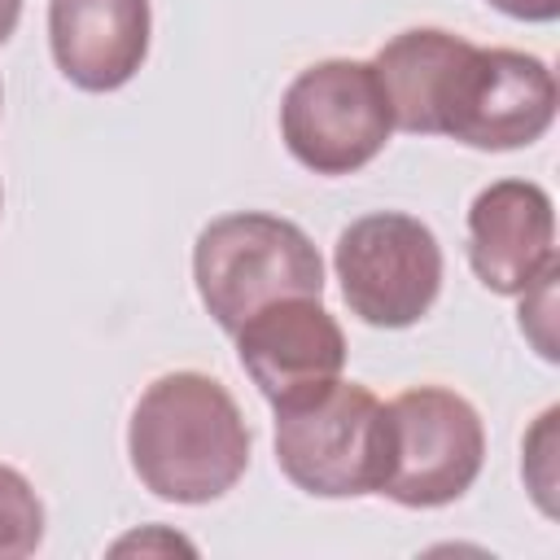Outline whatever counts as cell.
<instances>
[{"instance_id": "1", "label": "cell", "mask_w": 560, "mask_h": 560, "mask_svg": "<svg viewBox=\"0 0 560 560\" xmlns=\"http://www.w3.org/2000/svg\"><path fill=\"white\" fill-rule=\"evenodd\" d=\"M398 131L451 136L468 149L508 153L547 136L556 122V74L521 48H477L442 26H411L376 52Z\"/></svg>"}, {"instance_id": "2", "label": "cell", "mask_w": 560, "mask_h": 560, "mask_svg": "<svg viewBox=\"0 0 560 560\" xmlns=\"http://www.w3.org/2000/svg\"><path fill=\"white\" fill-rule=\"evenodd\" d=\"M249 424L236 398L206 372L158 376L131 411L127 455L140 486L166 503L223 499L249 468Z\"/></svg>"}, {"instance_id": "3", "label": "cell", "mask_w": 560, "mask_h": 560, "mask_svg": "<svg viewBox=\"0 0 560 560\" xmlns=\"http://www.w3.org/2000/svg\"><path fill=\"white\" fill-rule=\"evenodd\" d=\"M192 280L214 324L223 332H236L267 302L319 298L324 258L293 219L267 210H236L210 219L197 232Z\"/></svg>"}, {"instance_id": "4", "label": "cell", "mask_w": 560, "mask_h": 560, "mask_svg": "<svg viewBox=\"0 0 560 560\" xmlns=\"http://www.w3.org/2000/svg\"><path fill=\"white\" fill-rule=\"evenodd\" d=\"M385 402L354 381H332L306 402L276 407V464L315 499L376 494L385 477Z\"/></svg>"}, {"instance_id": "5", "label": "cell", "mask_w": 560, "mask_h": 560, "mask_svg": "<svg viewBox=\"0 0 560 560\" xmlns=\"http://www.w3.org/2000/svg\"><path fill=\"white\" fill-rule=\"evenodd\" d=\"M394 136V114L372 61L328 57L284 88L280 140L315 175H354Z\"/></svg>"}, {"instance_id": "6", "label": "cell", "mask_w": 560, "mask_h": 560, "mask_svg": "<svg viewBox=\"0 0 560 560\" xmlns=\"http://www.w3.org/2000/svg\"><path fill=\"white\" fill-rule=\"evenodd\" d=\"M385 499L402 508H446L477 481L486 464V424L477 407L442 385H416L385 402Z\"/></svg>"}, {"instance_id": "7", "label": "cell", "mask_w": 560, "mask_h": 560, "mask_svg": "<svg viewBox=\"0 0 560 560\" xmlns=\"http://www.w3.org/2000/svg\"><path fill=\"white\" fill-rule=\"evenodd\" d=\"M350 315L372 328L420 324L442 293V245L429 223L402 210L354 219L332 249Z\"/></svg>"}, {"instance_id": "8", "label": "cell", "mask_w": 560, "mask_h": 560, "mask_svg": "<svg viewBox=\"0 0 560 560\" xmlns=\"http://www.w3.org/2000/svg\"><path fill=\"white\" fill-rule=\"evenodd\" d=\"M236 359L271 407H293L328 389L346 368V332L319 298H280L236 332Z\"/></svg>"}, {"instance_id": "9", "label": "cell", "mask_w": 560, "mask_h": 560, "mask_svg": "<svg viewBox=\"0 0 560 560\" xmlns=\"http://www.w3.org/2000/svg\"><path fill=\"white\" fill-rule=\"evenodd\" d=\"M468 262L499 298H521L556 262V210L534 179H494L468 206Z\"/></svg>"}, {"instance_id": "10", "label": "cell", "mask_w": 560, "mask_h": 560, "mask_svg": "<svg viewBox=\"0 0 560 560\" xmlns=\"http://www.w3.org/2000/svg\"><path fill=\"white\" fill-rule=\"evenodd\" d=\"M149 0H48V48L83 92H114L149 57Z\"/></svg>"}, {"instance_id": "11", "label": "cell", "mask_w": 560, "mask_h": 560, "mask_svg": "<svg viewBox=\"0 0 560 560\" xmlns=\"http://www.w3.org/2000/svg\"><path fill=\"white\" fill-rule=\"evenodd\" d=\"M39 542H44V503L18 468L0 464V560L35 556Z\"/></svg>"}, {"instance_id": "12", "label": "cell", "mask_w": 560, "mask_h": 560, "mask_svg": "<svg viewBox=\"0 0 560 560\" xmlns=\"http://www.w3.org/2000/svg\"><path fill=\"white\" fill-rule=\"evenodd\" d=\"M556 420H560V407H547L534 424V433L525 438V481L538 499V508L547 516H556V503H551V490H556V472H551V455H556Z\"/></svg>"}, {"instance_id": "13", "label": "cell", "mask_w": 560, "mask_h": 560, "mask_svg": "<svg viewBox=\"0 0 560 560\" xmlns=\"http://www.w3.org/2000/svg\"><path fill=\"white\" fill-rule=\"evenodd\" d=\"M499 13L516 18V22H556L560 18V0H486Z\"/></svg>"}, {"instance_id": "14", "label": "cell", "mask_w": 560, "mask_h": 560, "mask_svg": "<svg viewBox=\"0 0 560 560\" xmlns=\"http://www.w3.org/2000/svg\"><path fill=\"white\" fill-rule=\"evenodd\" d=\"M136 547H140V551H149V547H166V551H192V542H184L179 534H158V529H153V534H131V538L114 542V551H118V556H122V551H136Z\"/></svg>"}, {"instance_id": "15", "label": "cell", "mask_w": 560, "mask_h": 560, "mask_svg": "<svg viewBox=\"0 0 560 560\" xmlns=\"http://www.w3.org/2000/svg\"><path fill=\"white\" fill-rule=\"evenodd\" d=\"M18 18H22V0H0V48L18 31Z\"/></svg>"}, {"instance_id": "16", "label": "cell", "mask_w": 560, "mask_h": 560, "mask_svg": "<svg viewBox=\"0 0 560 560\" xmlns=\"http://www.w3.org/2000/svg\"><path fill=\"white\" fill-rule=\"evenodd\" d=\"M0 206H4V192H0Z\"/></svg>"}, {"instance_id": "17", "label": "cell", "mask_w": 560, "mask_h": 560, "mask_svg": "<svg viewBox=\"0 0 560 560\" xmlns=\"http://www.w3.org/2000/svg\"><path fill=\"white\" fill-rule=\"evenodd\" d=\"M0 96H4V92H0Z\"/></svg>"}]
</instances>
